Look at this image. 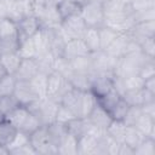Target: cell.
<instances>
[{
	"instance_id": "52a82bcc",
	"label": "cell",
	"mask_w": 155,
	"mask_h": 155,
	"mask_svg": "<svg viewBox=\"0 0 155 155\" xmlns=\"http://www.w3.org/2000/svg\"><path fill=\"white\" fill-rule=\"evenodd\" d=\"M117 58L108 54L104 50L91 52L92 71L94 73H114Z\"/></svg>"
},
{
	"instance_id": "ffe728a7",
	"label": "cell",
	"mask_w": 155,
	"mask_h": 155,
	"mask_svg": "<svg viewBox=\"0 0 155 155\" xmlns=\"http://www.w3.org/2000/svg\"><path fill=\"white\" fill-rule=\"evenodd\" d=\"M0 62L4 65L5 70L7 74H15L22 62V57L17 51H11V52H5L0 54Z\"/></svg>"
},
{
	"instance_id": "11a10c76",
	"label": "cell",
	"mask_w": 155,
	"mask_h": 155,
	"mask_svg": "<svg viewBox=\"0 0 155 155\" xmlns=\"http://www.w3.org/2000/svg\"><path fill=\"white\" fill-rule=\"evenodd\" d=\"M73 1H75V2H78V4H80L81 6H84V5H86L87 2H90L91 0H73Z\"/></svg>"
},
{
	"instance_id": "f5cc1de1",
	"label": "cell",
	"mask_w": 155,
	"mask_h": 155,
	"mask_svg": "<svg viewBox=\"0 0 155 155\" xmlns=\"http://www.w3.org/2000/svg\"><path fill=\"white\" fill-rule=\"evenodd\" d=\"M4 17H7V8L4 0H0V19Z\"/></svg>"
},
{
	"instance_id": "30bf717a",
	"label": "cell",
	"mask_w": 155,
	"mask_h": 155,
	"mask_svg": "<svg viewBox=\"0 0 155 155\" xmlns=\"http://www.w3.org/2000/svg\"><path fill=\"white\" fill-rule=\"evenodd\" d=\"M88 53H91V52L88 51L84 40L81 38H75V39H69V40L65 41L62 56L65 59L69 61V59H73L75 57L85 56V54H88Z\"/></svg>"
},
{
	"instance_id": "9a60e30c",
	"label": "cell",
	"mask_w": 155,
	"mask_h": 155,
	"mask_svg": "<svg viewBox=\"0 0 155 155\" xmlns=\"http://www.w3.org/2000/svg\"><path fill=\"white\" fill-rule=\"evenodd\" d=\"M70 86L78 91H90L91 88V73H78L70 70L64 76Z\"/></svg>"
},
{
	"instance_id": "3957f363",
	"label": "cell",
	"mask_w": 155,
	"mask_h": 155,
	"mask_svg": "<svg viewBox=\"0 0 155 155\" xmlns=\"http://www.w3.org/2000/svg\"><path fill=\"white\" fill-rule=\"evenodd\" d=\"M29 142L35 149L36 154L41 155H52L58 154V149L51 143L46 125L40 126L38 130H35L33 133L29 134Z\"/></svg>"
},
{
	"instance_id": "2e32d148",
	"label": "cell",
	"mask_w": 155,
	"mask_h": 155,
	"mask_svg": "<svg viewBox=\"0 0 155 155\" xmlns=\"http://www.w3.org/2000/svg\"><path fill=\"white\" fill-rule=\"evenodd\" d=\"M56 8H57L61 21H64L69 17L80 15L82 6L73 0H58L56 2Z\"/></svg>"
},
{
	"instance_id": "8fae6325",
	"label": "cell",
	"mask_w": 155,
	"mask_h": 155,
	"mask_svg": "<svg viewBox=\"0 0 155 155\" xmlns=\"http://www.w3.org/2000/svg\"><path fill=\"white\" fill-rule=\"evenodd\" d=\"M38 73L39 68L35 58H22V62L13 75L17 81H30Z\"/></svg>"
},
{
	"instance_id": "d590c367",
	"label": "cell",
	"mask_w": 155,
	"mask_h": 155,
	"mask_svg": "<svg viewBox=\"0 0 155 155\" xmlns=\"http://www.w3.org/2000/svg\"><path fill=\"white\" fill-rule=\"evenodd\" d=\"M19 102L15 97V94L8 96H0V111L6 116L12 110H15L17 107H19Z\"/></svg>"
},
{
	"instance_id": "cb8c5ba5",
	"label": "cell",
	"mask_w": 155,
	"mask_h": 155,
	"mask_svg": "<svg viewBox=\"0 0 155 155\" xmlns=\"http://www.w3.org/2000/svg\"><path fill=\"white\" fill-rule=\"evenodd\" d=\"M17 128L6 119L0 121V147L7 148L17 133Z\"/></svg>"
},
{
	"instance_id": "60d3db41",
	"label": "cell",
	"mask_w": 155,
	"mask_h": 155,
	"mask_svg": "<svg viewBox=\"0 0 155 155\" xmlns=\"http://www.w3.org/2000/svg\"><path fill=\"white\" fill-rule=\"evenodd\" d=\"M138 75L143 80H145L148 78H151V76H155V59L154 58L147 59L142 64V67H140V69L138 71Z\"/></svg>"
},
{
	"instance_id": "836d02e7",
	"label": "cell",
	"mask_w": 155,
	"mask_h": 155,
	"mask_svg": "<svg viewBox=\"0 0 155 155\" xmlns=\"http://www.w3.org/2000/svg\"><path fill=\"white\" fill-rule=\"evenodd\" d=\"M16 78L12 74H6L0 79V96L13 94L16 87Z\"/></svg>"
},
{
	"instance_id": "db71d44e",
	"label": "cell",
	"mask_w": 155,
	"mask_h": 155,
	"mask_svg": "<svg viewBox=\"0 0 155 155\" xmlns=\"http://www.w3.org/2000/svg\"><path fill=\"white\" fill-rule=\"evenodd\" d=\"M7 73H6V70H5V68H4V65L1 64V62H0V79L4 76V75H6Z\"/></svg>"
},
{
	"instance_id": "f35d334b",
	"label": "cell",
	"mask_w": 155,
	"mask_h": 155,
	"mask_svg": "<svg viewBox=\"0 0 155 155\" xmlns=\"http://www.w3.org/2000/svg\"><path fill=\"white\" fill-rule=\"evenodd\" d=\"M31 85L34 86L36 93L39 94L40 98H45L46 97V82H47V75L44 73H38L35 75V78H33L30 80Z\"/></svg>"
},
{
	"instance_id": "f546056e",
	"label": "cell",
	"mask_w": 155,
	"mask_h": 155,
	"mask_svg": "<svg viewBox=\"0 0 155 155\" xmlns=\"http://www.w3.org/2000/svg\"><path fill=\"white\" fill-rule=\"evenodd\" d=\"M36 63H38V68H39V73H44L46 75H48L51 71H53V61H54V56L51 52H46L42 53L38 57H35Z\"/></svg>"
},
{
	"instance_id": "4fadbf2b",
	"label": "cell",
	"mask_w": 155,
	"mask_h": 155,
	"mask_svg": "<svg viewBox=\"0 0 155 155\" xmlns=\"http://www.w3.org/2000/svg\"><path fill=\"white\" fill-rule=\"evenodd\" d=\"M131 42V36L128 33H120L116 39L104 50L108 54L115 57V58H120L124 54L127 53L128 50V45Z\"/></svg>"
},
{
	"instance_id": "d4e9b609",
	"label": "cell",
	"mask_w": 155,
	"mask_h": 155,
	"mask_svg": "<svg viewBox=\"0 0 155 155\" xmlns=\"http://www.w3.org/2000/svg\"><path fill=\"white\" fill-rule=\"evenodd\" d=\"M69 65L73 71L78 73H91L92 71V64H91V53L75 57L73 59H69Z\"/></svg>"
},
{
	"instance_id": "ba28073f",
	"label": "cell",
	"mask_w": 155,
	"mask_h": 155,
	"mask_svg": "<svg viewBox=\"0 0 155 155\" xmlns=\"http://www.w3.org/2000/svg\"><path fill=\"white\" fill-rule=\"evenodd\" d=\"M16 23H17V33H18V45L19 42L29 38H33L41 28L39 18L35 17L34 15H27L21 19H18Z\"/></svg>"
},
{
	"instance_id": "8992f818",
	"label": "cell",
	"mask_w": 155,
	"mask_h": 155,
	"mask_svg": "<svg viewBox=\"0 0 155 155\" xmlns=\"http://www.w3.org/2000/svg\"><path fill=\"white\" fill-rule=\"evenodd\" d=\"M86 28L87 25L84 22L81 15L69 17L62 21L59 24V29L67 40L75 39V38H82V34L86 30Z\"/></svg>"
},
{
	"instance_id": "f907efd6",
	"label": "cell",
	"mask_w": 155,
	"mask_h": 155,
	"mask_svg": "<svg viewBox=\"0 0 155 155\" xmlns=\"http://www.w3.org/2000/svg\"><path fill=\"white\" fill-rule=\"evenodd\" d=\"M145 90L155 93V76H151V78H148L144 80V86H143Z\"/></svg>"
},
{
	"instance_id": "6da1fadb",
	"label": "cell",
	"mask_w": 155,
	"mask_h": 155,
	"mask_svg": "<svg viewBox=\"0 0 155 155\" xmlns=\"http://www.w3.org/2000/svg\"><path fill=\"white\" fill-rule=\"evenodd\" d=\"M147 59H149V57H147L140 50L126 53L122 57L117 58V62L114 69V75L117 78H125L132 74H138L142 64Z\"/></svg>"
},
{
	"instance_id": "44dd1931",
	"label": "cell",
	"mask_w": 155,
	"mask_h": 155,
	"mask_svg": "<svg viewBox=\"0 0 155 155\" xmlns=\"http://www.w3.org/2000/svg\"><path fill=\"white\" fill-rule=\"evenodd\" d=\"M143 136L155 138V119L142 113L136 124L133 125Z\"/></svg>"
},
{
	"instance_id": "277c9868",
	"label": "cell",
	"mask_w": 155,
	"mask_h": 155,
	"mask_svg": "<svg viewBox=\"0 0 155 155\" xmlns=\"http://www.w3.org/2000/svg\"><path fill=\"white\" fill-rule=\"evenodd\" d=\"M80 15L87 27L99 28L104 24L103 6L102 2H99L98 0H91L90 2L84 5Z\"/></svg>"
},
{
	"instance_id": "7bdbcfd3",
	"label": "cell",
	"mask_w": 155,
	"mask_h": 155,
	"mask_svg": "<svg viewBox=\"0 0 155 155\" xmlns=\"http://www.w3.org/2000/svg\"><path fill=\"white\" fill-rule=\"evenodd\" d=\"M154 38H145L142 41H139L138 46L139 50L149 58H154L155 57V44H154Z\"/></svg>"
},
{
	"instance_id": "f1b7e54d",
	"label": "cell",
	"mask_w": 155,
	"mask_h": 155,
	"mask_svg": "<svg viewBox=\"0 0 155 155\" xmlns=\"http://www.w3.org/2000/svg\"><path fill=\"white\" fill-rule=\"evenodd\" d=\"M98 30H99V39H101V50H105L120 34L117 30H115L111 27H108L105 24L99 27Z\"/></svg>"
},
{
	"instance_id": "7c38bea8",
	"label": "cell",
	"mask_w": 155,
	"mask_h": 155,
	"mask_svg": "<svg viewBox=\"0 0 155 155\" xmlns=\"http://www.w3.org/2000/svg\"><path fill=\"white\" fill-rule=\"evenodd\" d=\"M96 104L97 97L91 91H81L76 108V116L80 119H86L92 111V109L96 107Z\"/></svg>"
},
{
	"instance_id": "1f68e13d",
	"label": "cell",
	"mask_w": 155,
	"mask_h": 155,
	"mask_svg": "<svg viewBox=\"0 0 155 155\" xmlns=\"http://www.w3.org/2000/svg\"><path fill=\"white\" fill-rule=\"evenodd\" d=\"M121 98H122V96H121L117 91H115V90L113 88V90L109 91L107 94H104V96H102L101 98H98L97 102H98V104H101L104 109H107L108 111H110V110L116 105V103H117Z\"/></svg>"
},
{
	"instance_id": "9c48e42d",
	"label": "cell",
	"mask_w": 155,
	"mask_h": 155,
	"mask_svg": "<svg viewBox=\"0 0 155 155\" xmlns=\"http://www.w3.org/2000/svg\"><path fill=\"white\" fill-rule=\"evenodd\" d=\"M13 94L17 98V101L19 102V104L25 105V107L29 105L30 103L40 99L39 94L36 93V91L30 81H17Z\"/></svg>"
},
{
	"instance_id": "5bb4252c",
	"label": "cell",
	"mask_w": 155,
	"mask_h": 155,
	"mask_svg": "<svg viewBox=\"0 0 155 155\" xmlns=\"http://www.w3.org/2000/svg\"><path fill=\"white\" fill-rule=\"evenodd\" d=\"M86 119L93 126H96L97 128H101V130H107V127L113 121L109 111L107 109H104L101 104H98V102H97L96 107L92 109V111L90 113V115Z\"/></svg>"
},
{
	"instance_id": "bcb514c9",
	"label": "cell",
	"mask_w": 155,
	"mask_h": 155,
	"mask_svg": "<svg viewBox=\"0 0 155 155\" xmlns=\"http://www.w3.org/2000/svg\"><path fill=\"white\" fill-rule=\"evenodd\" d=\"M130 6L134 12H139V11H144L147 8H150V7H155V4H154V0H130Z\"/></svg>"
},
{
	"instance_id": "6f0895ef",
	"label": "cell",
	"mask_w": 155,
	"mask_h": 155,
	"mask_svg": "<svg viewBox=\"0 0 155 155\" xmlns=\"http://www.w3.org/2000/svg\"><path fill=\"white\" fill-rule=\"evenodd\" d=\"M98 1H99V2H102V4H103V2H105V1H108V0H98Z\"/></svg>"
},
{
	"instance_id": "ac0fdd59",
	"label": "cell",
	"mask_w": 155,
	"mask_h": 155,
	"mask_svg": "<svg viewBox=\"0 0 155 155\" xmlns=\"http://www.w3.org/2000/svg\"><path fill=\"white\" fill-rule=\"evenodd\" d=\"M46 128H47V133H48L51 143L58 149V147L61 145L63 138L68 133L65 124H61V122L53 121V122H50L48 125H46Z\"/></svg>"
},
{
	"instance_id": "83f0119b",
	"label": "cell",
	"mask_w": 155,
	"mask_h": 155,
	"mask_svg": "<svg viewBox=\"0 0 155 155\" xmlns=\"http://www.w3.org/2000/svg\"><path fill=\"white\" fill-rule=\"evenodd\" d=\"M58 154L62 155L78 154V138L68 132L63 138L61 145L58 147Z\"/></svg>"
},
{
	"instance_id": "5b68a950",
	"label": "cell",
	"mask_w": 155,
	"mask_h": 155,
	"mask_svg": "<svg viewBox=\"0 0 155 155\" xmlns=\"http://www.w3.org/2000/svg\"><path fill=\"white\" fill-rule=\"evenodd\" d=\"M91 88L90 91L98 98L107 94L109 91L114 88L113 79L114 73H94L91 71Z\"/></svg>"
},
{
	"instance_id": "4dcf8cb0",
	"label": "cell",
	"mask_w": 155,
	"mask_h": 155,
	"mask_svg": "<svg viewBox=\"0 0 155 155\" xmlns=\"http://www.w3.org/2000/svg\"><path fill=\"white\" fill-rule=\"evenodd\" d=\"M86 125H87L86 119H80V117H75L65 124L67 131L76 138H79L86 133Z\"/></svg>"
},
{
	"instance_id": "603a6c76",
	"label": "cell",
	"mask_w": 155,
	"mask_h": 155,
	"mask_svg": "<svg viewBox=\"0 0 155 155\" xmlns=\"http://www.w3.org/2000/svg\"><path fill=\"white\" fill-rule=\"evenodd\" d=\"M97 138L90 133H85L78 138V154L86 155V154H96L97 148Z\"/></svg>"
},
{
	"instance_id": "7dc6e473",
	"label": "cell",
	"mask_w": 155,
	"mask_h": 155,
	"mask_svg": "<svg viewBox=\"0 0 155 155\" xmlns=\"http://www.w3.org/2000/svg\"><path fill=\"white\" fill-rule=\"evenodd\" d=\"M8 154H16V155H30V154H36L35 149L33 148V145L29 143L19 147V148H16V149H12L8 151Z\"/></svg>"
},
{
	"instance_id": "b9f144b4",
	"label": "cell",
	"mask_w": 155,
	"mask_h": 155,
	"mask_svg": "<svg viewBox=\"0 0 155 155\" xmlns=\"http://www.w3.org/2000/svg\"><path fill=\"white\" fill-rule=\"evenodd\" d=\"M75 117H76L75 114H74L70 109L65 108V107L62 105V104H58L57 113H56V120H54V121L61 122V124H67V122H69L70 120H73V119H75Z\"/></svg>"
},
{
	"instance_id": "816d5d0a",
	"label": "cell",
	"mask_w": 155,
	"mask_h": 155,
	"mask_svg": "<svg viewBox=\"0 0 155 155\" xmlns=\"http://www.w3.org/2000/svg\"><path fill=\"white\" fill-rule=\"evenodd\" d=\"M119 155H134V150L132 148H130L127 144L121 143L120 149H119Z\"/></svg>"
},
{
	"instance_id": "7402d4cb",
	"label": "cell",
	"mask_w": 155,
	"mask_h": 155,
	"mask_svg": "<svg viewBox=\"0 0 155 155\" xmlns=\"http://www.w3.org/2000/svg\"><path fill=\"white\" fill-rule=\"evenodd\" d=\"M87 46L90 52H96L101 50V39H99V30L94 27H87L81 38Z\"/></svg>"
},
{
	"instance_id": "4316f807",
	"label": "cell",
	"mask_w": 155,
	"mask_h": 155,
	"mask_svg": "<svg viewBox=\"0 0 155 155\" xmlns=\"http://www.w3.org/2000/svg\"><path fill=\"white\" fill-rule=\"evenodd\" d=\"M107 133L116 142L122 143L124 142V136L126 131V125L122 120H113L110 125L107 127Z\"/></svg>"
},
{
	"instance_id": "681fc988",
	"label": "cell",
	"mask_w": 155,
	"mask_h": 155,
	"mask_svg": "<svg viewBox=\"0 0 155 155\" xmlns=\"http://www.w3.org/2000/svg\"><path fill=\"white\" fill-rule=\"evenodd\" d=\"M120 144L121 143H119V142H116V140H114L111 138L110 142H109V145H108V154L109 155H119Z\"/></svg>"
},
{
	"instance_id": "f6af8a7d",
	"label": "cell",
	"mask_w": 155,
	"mask_h": 155,
	"mask_svg": "<svg viewBox=\"0 0 155 155\" xmlns=\"http://www.w3.org/2000/svg\"><path fill=\"white\" fill-rule=\"evenodd\" d=\"M29 143V134H27L25 132H22V131H17L15 138L12 139V142L8 144L7 147V150H12V149H16V148H19L24 144Z\"/></svg>"
},
{
	"instance_id": "7a4b0ae2",
	"label": "cell",
	"mask_w": 155,
	"mask_h": 155,
	"mask_svg": "<svg viewBox=\"0 0 155 155\" xmlns=\"http://www.w3.org/2000/svg\"><path fill=\"white\" fill-rule=\"evenodd\" d=\"M71 88L69 81L58 71L53 70L47 75V82H46V97L59 103L62 96Z\"/></svg>"
},
{
	"instance_id": "d6a6232c",
	"label": "cell",
	"mask_w": 155,
	"mask_h": 155,
	"mask_svg": "<svg viewBox=\"0 0 155 155\" xmlns=\"http://www.w3.org/2000/svg\"><path fill=\"white\" fill-rule=\"evenodd\" d=\"M122 98L128 105L140 107L144 104V91L143 88L134 90V91H126L122 94Z\"/></svg>"
},
{
	"instance_id": "74e56055",
	"label": "cell",
	"mask_w": 155,
	"mask_h": 155,
	"mask_svg": "<svg viewBox=\"0 0 155 155\" xmlns=\"http://www.w3.org/2000/svg\"><path fill=\"white\" fill-rule=\"evenodd\" d=\"M17 52L21 54L22 58H35L38 54H36V50H35V46L33 42V38H29V39L19 42Z\"/></svg>"
},
{
	"instance_id": "9f6ffc18",
	"label": "cell",
	"mask_w": 155,
	"mask_h": 155,
	"mask_svg": "<svg viewBox=\"0 0 155 155\" xmlns=\"http://www.w3.org/2000/svg\"><path fill=\"white\" fill-rule=\"evenodd\" d=\"M4 119H5V115H4V114H2L1 111H0V121H2Z\"/></svg>"
},
{
	"instance_id": "d6986e66",
	"label": "cell",
	"mask_w": 155,
	"mask_h": 155,
	"mask_svg": "<svg viewBox=\"0 0 155 155\" xmlns=\"http://www.w3.org/2000/svg\"><path fill=\"white\" fill-rule=\"evenodd\" d=\"M29 114H30V111L25 105H19L15 110H12L10 114H7L5 116V119L7 121H10L19 131V130H22V127L27 122V120L29 117Z\"/></svg>"
},
{
	"instance_id": "8d00e7d4",
	"label": "cell",
	"mask_w": 155,
	"mask_h": 155,
	"mask_svg": "<svg viewBox=\"0 0 155 155\" xmlns=\"http://www.w3.org/2000/svg\"><path fill=\"white\" fill-rule=\"evenodd\" d=\"M134 155H155V138L144 137L140 144L134 149Z\"/></svg>"
},
{
	"instance_id": "c3c4849f",
	"label": "cell",
	"mask_w": 155,
	"mask_h": 155,
	"mask_svg": "<svg viewBox=\"0 0 155 155\" xmlns=\"http://www.w3.org/2000/svg\"><path fill=\"white\" fill-rule=\"evenodd\" d=\"M140 109H142V113H144V114H147V115H149V116L155 119V101L140 105Z\"/></svg>"
},
{
	"instance_id": "484cf974",
	"label": "cell",
	"mask_w": 155,
	"mask_h": 155,
	"mask_svg": "<svg viewBox=\"0 0 155 155\" xmlns=\"http://www.w3.org/2000/svg\"><path fill=\"white\" fill-rule=\"evenodd\" d=\"M145 136H143L134 126H126V131H125V136H124V142L125 144H127L130 148H132L133 150L140 144V142L144 139Z\"/></svg>"
},
{
	"instance_id": "e0dca14e",
	"label": "cell",
	"mask_w": 155,
	"mask_h": 155,
	"mask_svg": "<svg viewBox=\"0 0 155 155\" xmlns=\"http://www.w3.org/2000/svg\"><path fill=\"white\" fill-rule=\"evenodd\" d=\"M0 40L18 41L17 23L13 19L8 17H4L0 19Z\"/></svg>"
},
{
	"instance_id": "ee69618b",
	"label": "cell",
	"mask_w": 155,
	"mask_h": 155,
	"mask_svg": "<svg viewBox=\"0 0 155 155\" xmlns=\"http://www.w3.org/2000/svg\"><path fill=\"white\" fill-rule=\"evenodd\" d=\"M140 115H142V109H140V107H133V105H130L122 121L125 122L126 126H133Z\"/></svg>"
},
{
	"instance_id": "ab89813d",
	"label": "cell",
	"mask_w": 155,
	"mask_h": 155,
	"mask_svg": "<svg viewBox=\"0 0 155 155\" xmlns=\"http://www.w3.org/2000/svg\"><path fill=\"white\" fill-rule=\"evenodd\" d=\"M128 107H130V105L124 101V98H121V99L116 103V105L109 111L111 119H113V120H124Z\"/></svg>"
},
{
	"instance_id": "e575fe53",
	"label": "cell",
	"mask_w": 155,
	"mask_h": 155,
	"mask_svg": "<svg viewBox=\"0 0 155 155\" xmlns=\"http://www.w3.org/2000/svg\"><path fill=\"white\" fill-rule=\"evenodd\" d=\"M122 85L126 91H134V90H140L144 86V80L138 75V74H132L125 78H121Z\"/></svg>"
}]
</instances>
